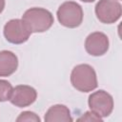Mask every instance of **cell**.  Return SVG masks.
<instances>
[{"label": "cell", "mask_w": 122, "mask_h": 122, "mask_svg": "<svg viewBox=\"0 0 122 122\" xmlns=\"http://www.w3.org/2000/svg\"><path fill=\"white\" fill-rule=\"evenodd\" d=\"M80 1H82V2H84V3H92V2H93V1H95V0H80Z\"/></svg>", "instance_id": "15"}, {"label": "cell", "mask_w": 122, "mask_h": 122, "mask_svg": "<svg viewBox=\"0 0 122 122\" xmlns=\"http://www.w3.org/2000/svg\"><path fill=\"white\" fill-rule=\"evenodd\" d=\"M18 67V58L10 51H0V76L7 77L11 75Z\"/></svg>", "instance_id": "9"}, {"label": "cell", "mask_w": 122, "mask_h": 122, "mask_svg": "<svg viewBox=\"0 0 122 122\" xmlns=\"http://www.w3.org/2000/svg\"><path fill=\"white\" fill-rule=\"evenodd\" d=\"M95 15L104 24L115 23L122 14V6L117 0H99L95 5Z\"/></svg>", "instance_id": "4"}, {"label": "cell", "mask_w": 122, "mask_h": 122, "mask_svg": "<svg viewBox=\"0 0 122 122\" xmlns=\"http://www.w3.org/2000/svg\"><path fill=\"white\" fill-rule=\"evenodd\" d=\"M44 120L46 122H71L72 118L69 108L62 104L51 106L45 113Z\"/></svg>", "instance_id": "10"}, {"label": "cell", "mask_w": 122, "mask_h": 122, "mask_svg": "<svg viewBox=\"0 0 122 122\" xmlns=\"http://www.w3.org/2000/svg\"><path fill=\"white\" fill-rule=\"evenodd\" d=\"M77 121H88V122H91V121H103V118L98 116L93 112L89 111V112H86L85 113H83L79 118H77Z\"/></svg>", "instance_id": "13"}, {"label": "cell", "mask_w": 122, "mask_h": 122, "mask_svg": "<svg viewBox=\"0 0 122 122\" xmlns=\"http://www.w3.org/2000/svg\"><path fill=\"white\" fill-rule=\"evenodd\" d=\"M22 20L31 33L47 31L54 21L51 12L44 8H30L27 10L22 16Z\"/></svg>", "instance_id": "2"}, {"label": "cell", "mask_w": 122, "mask_h": 122, "mask_svg": "<svg viewBox=\"0 0 122 122\" xmlns=\"http://www.w3.org/2000/svg\"><path fill=\"white\" fill-rule=\"evenodd\" d=\"M59 23L70 29L77 28L83 21V10L82 7L73 1H66L61 4L56 12Z\"/></svg>", "instance_id": "3"}, {"label": "cell", "mask_w": 122, "mask_h": 122, "mask_svg": "<svg viewBox=\"0 0 122 122\" xmlns=\"http://www.w3.org/2000/svg\"><path fill=\"white\" fill-rule=\"evenodd\" d=\"M17 122H40V117L33 112L26 111L19 114V116L16 118Z\"/></svg>", "instance_id": "12"}, {"label": "cell", "mask_w": 122, "mask_h": 122, "mask_svg": "<svg viewBox=\"0 0 122 122\" xmlns=\"http://www.w3.org/2000/svg\"><path fill=\"white\" fill-rule=\"evenodd\" d=\"M5 5H6L5 0H0V13H2V11L4 10V9H5Z\"/></svg>", "instance_id": "14"}, {"label": "cell", "mask_w": 122, "mask_h": 122, "mask_svg": "<svg viewBox=\"0 0 122 122\" xmlns=\"http://www.w3.org/2000/svg\"><path fill=\"white\" fill-rule=\"evenodd\" d=\"M13 87L11 84L4 79H0V102H5L10 100Z\"/></svg>", "instance_id": "11"}, {"label": "cell", "mask_w": 122, "mask_h": 122, "mask_svg": "<svg viewBox=\"0 0 122 122\" xmlns=\"http://www.w3.org/2000/svg\"><path fill=\"white\" fill-rule=\"evenodd\" d=\"M109 38L101 31L90 33L85 40V50L92 56H102L109 50Z\"/></svg>", "instance_id": "7"}, {"label": "cell", "mask_w": 122, "mask_h": 122, "mask_svg": "<svg viewBox=\"0 0 122 122\" xmlns=\"http://www.w3.org/2000/svg\"><path fill=\"white\" fill-rule=\"evenodd\" d=\"M90 110L100 117L109 116L113 110V98L104 90L92 92L88 99Z\"/></svg>", "instance_id": "6"}, {"label": "cell", "mask_w": 122, "mask_h": 122, "mask_svg": "<svg viewBox=\"0 0 122 122\" xmlns=\"http://www.w3.org/2000/svg\"><path fill=\"white\" fill-rule=\"evenodd\" d=\"M71 83L74 89L81 92H92L98 86L96 72L89 64H79L72 69Z\"/></svg>", "instance_id": "1"}, {"label": "cell", "mask_w": 122, "mask_h": 122, "mask_svg": "<svg viewBox=\"0 0 122 122\" xmlns=\"http://www.w3.org/2000/svg\"><path fill=\"white\" fill-rule=\"evenodd\" d=\"M4 36L11 44H23L30 38L31 32L22 19H11L4 26Z\"/></svg>", "instance_id": "5"}, {"label": "cell", "mask_w": 122, "mask_h": 122, "mask_svg": "<svg viewBox=\"0 0 122 122\" xmlns=\"http://www.w3.org/2000/svg\"><path fill=\"white\" fill-rule=\"evenodd\" d=\"M37 98V92L34 88L28 85H18L13 88L10 101L18 108L30 106Z\"/></svg>", "instance_id": "8"}]
</instances>
